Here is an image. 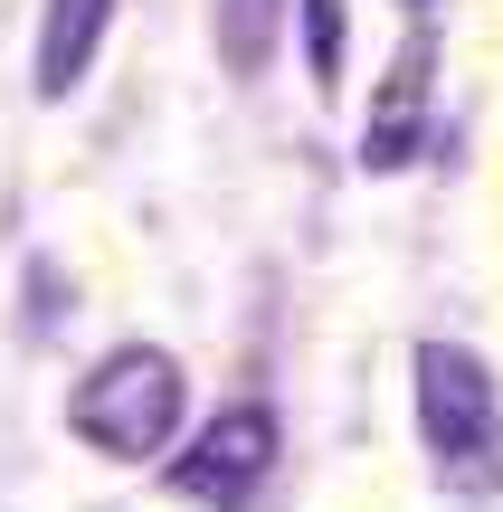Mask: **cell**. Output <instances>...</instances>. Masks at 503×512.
<instances>
[{
  "label": "cell",
  "mask_w": 503,
  "mask_h": 512,
  "mask_svg": "<svg viewBox=\"0 0 503 512\" xmlns=\"http://www.w3.org/2000/svg\"><path fill=\"white\" fill-rule=\"evenodd\" d=\"M114 10H124V0H48V10H38V48H29L38 105H57V95L86 86L95 48H105V29H114Z\"/></svg>",
  "instance_id": "5"
},
{
  "label": "cell",
  "mask_w": 503,
  "mask_h": 512,
  "mask_svg": "<svg viewBox=\"0 0 503 512\" xmlns=\"http://www.w3.org/2000/svg\"><path fill=\"white\" fill-rule=\"evenodd\" d=\"M266 475H276V408H257V399L219 408L200 437H181L162 456V484L181 503H209V512H238Z\"/></svg>",
  "instance_id": "3"
},
{
  "label": "cell",
  "mask_w": 503,
  "mask_h": 512,
  "mask_svg": "<svg viewBox=\"0 0 503 512\" xmlns=\"http://www.w3.org/2000/svg\"><path fill=\"white\" fill-rule=\"evenodd\" d=\"M418 446H428L437 484L503 494V399H494V370L466 342L418 351Z\"/></svg>",
  "instance_id": "2"
},
{
  "label": "cell",
  "mask_w": 503,
  "mask_h": 512,
  "mask_svg": "<svg viewBox=\"0 0 503 512\" xmlns=\"http://www.w3.org/2000/svg\"><path fill=\"white\" fill-rule=\"evenodd\" d=\"M428 133H437V29L409 19L371 114H361V171H409L428 152Z\"/></svg>",
  "instance_id": "4"
},
{
  "label": "cell",
  "mask_w": 503,
  "mask_h": 512,
  "mask_svg": "<svg viewBox=\"0 0 503 512\" xmlns=\"http://www.w3.org/2000/svg\"><path fill=\"white\" fill-rule=\"evenodd\" d=\"M409 10H428V0H409Z\"/></svg>",
  "instance_id": "8"
},
{
  "label": "cell",
  "mask_w": 503,
  "mask_h": 512,
  "mask_svg": "<svg viewBox=\"0 0 503 512\" xmlns=\"http://www.w3.org/2000/svg\"><path fill=\"white\" fill-rule=\"evenodd\" d=\"M304 19V76L314 95H342V0H295Z\"/></svg>",
  "instance_id": "7"
},
{
  "label": "cell",
  "mask_w": 503,
  "mask_h": 512,
  "mask_svg": "<svg viewBox=\"0 0 503 512\" xmlns=\"http://www.w3.org/2000/svg\"><path fill=\"white\" fill-rule=\"evenodd\" d=\"M181 418H190V380H181V361H171L162 342H124V351H105V361H95L86 380L67 389V427L95 446V456H114V465H152V456H171Z\"/></svg>",
  "instance_id": "1"
},
{
  "label": "cell",
  "mask_w": 503,
  "mask_h": 512,
  "mask_svg": "<svg viewBox=\"0 0 503 512\" xmlns=\"http://www.w3.org/2000/svg\"><path fill=\"white\" fill-rule=\"evenodd\" d=\"M209 19H219L228 76H257L276 57V38H285V0H209Z\"/></svg>",
  "instance_id": "6"
}]
</instances>
